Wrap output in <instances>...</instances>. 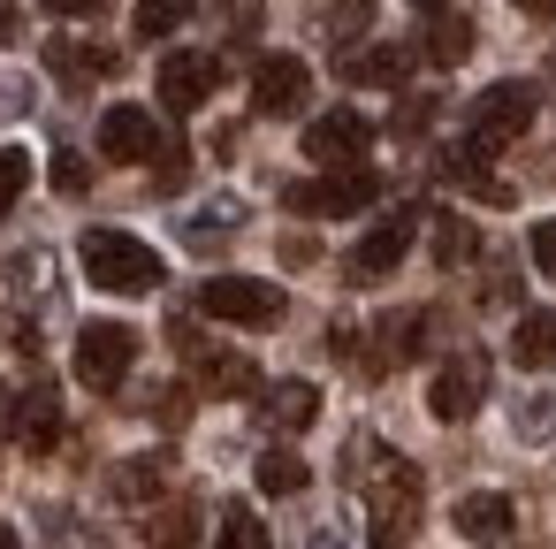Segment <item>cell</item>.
Masks as SVG:
<instances>
[{
  "mask_svg": "<svg viewBox=\"0 0 556 549\" xmlns=\"http://www.w3.org/2000/svg\"><path fill=\"white\" fill-rule=\"evenodd\" d=\"M351 481L366 488V549H404L419 534V511H427V481L404 450L358 435L351 442Z\"/></svg>",
  "mask_w": 556,
  "mask_h": 549,
  "instance_id": "cell-1",
  "label": "cell"
},
{
  "mask_svg": "<svg viewBox=\"0 0 556 549\" xmlns=\"http://www.w3.org/2000/svg\"><path fill=\"white\" fill-rule=\"evenodd\" d=\"M77 260H85V283L108 290V298H146V290L168 283L161 252H153L146 237H130V229H85Z\"/></svg>",
  "mask_w": 556,
  "mask_h": 549,
  "instance_id": "cell-2",
  "label": "cell"
},
{
  "mask_svg": "<svg viewBox=\"0 0 556 549\" xmlns=\"http://www.w3.org/2000/svg\"><path fill=\"white\" fill-rule=\"evenodd\" d=\"M533 108H541V92L526 85V77H503V85H488L480 100H472V123H465V138H457V153L480 169V161H495V153H510L526 130H533Z\"/></svg>",
  "mask_w": 556,
  "mask_h": 549,
  "instance_id": "cell-3",
  "label": "cell"
},
{
  "mask_svg": "<svg viewBox=\"0 0 556 549\" xmlns=\"http://www.w3.org/2000/svg\"><path fill=\"white\" fill-rule=\"evenodd\" d=\"M191 305H199L206 321H237V328H275V321L290 313L282 283H260V275H214V283L191 290Z\"/></svg>",
  "mask_w": 556,
  "mask_h": 549,
  "instance_id": "cell-4",
  "label": "cell"
},
{
  "mask_svg": "<svg viewBox=\"0 0 556 549\" xmlns=\"http://www.w3.org/2000/svg\"><path fill=\"white\" fill-rule=\"evenodd\" d=\"M488 382H495L488 351H480V344H457V351L434 366V382H427V412H434L442 427H465V420L488 404Z\"/></svg>",
  "mask_w": 556,
  "mask_h": 549,
  "instance_id": "cell-5",
  "label": "cell"
},
{
  "mask_svg": "<svg viewBox=\"0 0 556 549\" xmlns=\"http://www.w3.org/2000/svg\"><path fill=\"white\" fill-rule=\"evenodd\" d=\"M70 366H77V382L85 389H123L130 382V366H138V336L123 328V321H85L77 328V351H70Z\"/></svg>",
  "mask_w": 556,
  "mask_h": 549,
  "instance_id": "cell-6",
  "label": "cell"
},
{
  "mask_svg": "<svg viewBox=\"0 0 556 549\" xmlns=\"http://www.w3.org/2000/svg\"><path fill=\"white\" fill-rule=\"evenodd\" d=\"M366 146H374V123H366L358 108H328V115L305 123V161H320L328 176L366 169Z\"/></svg>",
  "mask_w": 556,
  "mask_h": 549,
  "instance_id": "cell-7",
  "label": "cell"
},
{
  "mask_svg": "<svg viewBox=\"0 0 556 549\" xmlns=\"http://www.w3.org/2000/svg\"><path fill=\"white\" fill-rule=\"evenodd\" d=\"M153 92H161V108H168V115H199V108L222 92V54H199V47L168 54V62H161V77H153Z\"/></svg>",
  "mask_w": 556,
  "mask_h": 549,
  "instance_id": "cell-8",
  "label": "cell"
},
{
  "mask_svg": "<svg viewBox=\"0 0 556 549\" xmlns=\"http://www.w3.org/2000/svg\"><path fill=\"white\" fill-rule=\"evenodd\" d=\"M381 199V176L374 169H343V176H313V184H290L282 207L290 214H366Z\"/></svg>",
  "mask_w": 556,
  "mask_h": 549,
  "instance_id": "cell-9",
  "label": "cell"
},
{
  "mask_svg": "<svg viewBox=\"0 0 556 549\" xmlns=\"http://www.w3.org/2000/svg\"><path fill=\"white\" fill-rule=\"evenodd\" d=\"M412 237H419V214H389V222H374V229L343 252V275H351V283H381V275H396V260L412 252Z\"/></svg>",
  "mask_w": 556,
  "mask_h": 549,
  "instance_id": "cell-10",
  "label": "cell"
},
{
  "mask_svg": "<svg viewBox=\"0 0 556 549\" xmlns=\"http://www.w3.org/2000/svg\"><path fill=\"white\" fill-rule=\"evenodd\" d=\"M168 153V138H161V123H153V108H108L100 115V161H161Z\"/></svg>",
  "mask_w": 556,
  "mask_h": 549,
  "instance_id": "cell-11",
  "label": "cell"
},
{
  "mask_svg": "<svg viewBox=\"0 0 556 549\" xmlns=\"http://www.w3.org/2000/svg\"><path fill=\"white\" fill-rule=\"evenodd\" d=\"M313 100V70L298 62V54H260V70H252V108L260 115H298Z\"/></svg>",
  "mask_w": 556,
  "mask_h": 549,
  "instance_id": "cell-12",
  "label": "cell"
},
{
  "mask_svg": "<svg viewBox=\"0 0 556 549\" xmlns=\"http://www.w3.org/2000/svg\"><path fill=\"white\" fill-rule=\"evenodd\" d=\"M9 442L31 450V458H47V450L62 442V397H54L47 382H31L24 397H9Z\"/></svg>",
  "mask_w": 556,
  "mask_h": 549,
  "instance_id": "cell-13",
  "label": "cell"
},
{
  "mask_svg": "<svg viewBox=\"0 0 556 549\" xmlns=\"http://www.w3.org/2000/svg\"><path fill=\"white\" fill-rule=\"evenodd\" d=\"M472 16L465 9H419V54L434 62V70H457L465 54H472Z\"/></svg>",
  "mask_w": 556,
  "mask_h": 549,
  "instance_id": "cell-14",
  "label": "cell"
},
{
  "mask_svg": "<svg viewBox=\"0 0 556 549\" xmlns=\"http://www.w3.org/2000/svg\"><path fill=\"white\" fill-rule=\"evenodd\" d=\"M115 47H92V39H47V70L70 85V92H85V85H100V77H115Z\"/></svg>",
  "mask_w": 556,
  "mask_h": 549,
  "instance_id": "cell-15",
  "label": "cell"
},
{
  "mask_svg": "<svg viewBox=\"0 0 556 549\" xmlns=\"http://www.w3.org/2000/svg\"><path fill=\"white\" fill-rule=\"evenodd\" d=\"M320 420V389L313 382H275V389H260V427L267 435H305Z\"/></svg>",
  "mask_w": 556,
  "mask_h": 549,
  "instance_id": "cell-16",
  "label": "cell"
},
{
  "mask_svg": "<svg viewBox=\"0 0 556 549\" xmlns=\"http://www.w3.org/2000/svg\"><path fill=\"white\" fill-rule=\"evenodd\" d=\"M138 541L146 549H191L199 541V496H168L138 511Z\"/></svg>",
  "mask_w": 556,
  "mask_h": 549,
  "instance_id": "cell-17",
  "label": "cell"
},
{
  "mask_svg": "<svg viewBox=\"0 0 556 549\" xmlns=\"http://www.w3.org/2000/svg\"><path fill=\"white\" fill-rule=\"evenodd\" d=\"M404 77H412V47H396V39H381V47H351V54H343V85L404 92Z\"/></svg>",
  "mask_w": 556,
  "mask_h": 549,
  "instance_id": "cell-18",
  "label": "cell"
},
{
  "mask_svg": "<svg viewBox=\"0 0 556 549\" xmlns=\"http://www.w3.org/2000/svg\"><path fill=\"white\" fill-rule=\"evenodd\" d=\"M427 336H434V313L427 305H404V313H381V328H374V359H381V374L389 366H404V359H419L427 351Z\"/></svg>",
  "mask_w": 556,
  "mask_h": 549,
  "instance_id": "cell-19",
  "label": "cell"
},
{
  "mask_svg": "<svg viewBox=\"0 0 556 549\" xmlns=\"http://www.w3.org/2000/svg\"><path fill=\"white\" fill-rule=\"evenodd\" d=\"M450 519H457V534H465V541H503V534L518 526V511H510V496H503V488H472V496H457V511H450Z\"/></svg>",
  "mask_w": 556,
  "mask_h": 549,
  "instance_id": "cell-20",
  "label": "cell"
},
{
  "mask_svg": "<svg viewBox=\"0 0 556 549\" xmlns=\"http://www.w3.org/2000/svg\"><path fill=\"white\" fill-rule=\"evenodd\" d=\"M510 366H526V374H548L556 366V313L548 305H526L510 321Z\"/></svg>",
  "mask_w": 556,
  "mask_h": 549,
  "instance_id": "cell-21",
  "label": "cell"
},
{
  "mask_svg": "<svg viewBox=\"0 0 556 549\" xmlns=\"http://www.w3.org/2000/svg\"><path fill=\"white\" fill-rule=\"evenodd\" d=\"M184 366L199 374L206 397H252V389H260V366H252L244 351H199V359H184Z\"/></svg>",
  "mask_w": 556,
  "mask_h": 549,
  "instance_id": "cell-22",
  "label": "cell"
},
{
  "mask_svg": "<svg viewBox=\"0 0 556 549\" xmlns=\"http://www.w3.org/2000/svg\"><path fill=\"white\" fill-rule=\"evenodd\" d=\"M161 488H176V458H168V450H138V458H123V465H115V496H123V503H138V511H146Z\"/></svg>",
  "mask_w": 556,
  "mask_h": 549,
  "instance_id": "cell-23",
  "label": "cell"
},
{
  "mask_svg": "<svg viewBox=\"0 0 556 549\" xmlns=\"http://www.w3.org/2000/svg\"><path fill=\"white\" fill-rule=\"evenodd\" d=\"M237 222H244V207H237V199H214V207H199V214L184 222V245H191V252H214V245L237 237Z\"/></svg>",
  "mask_w": 556,
  "mask_h": 549,
  "instance_id": "cell-24",
  "label": "cell"
},
{
  "mask_svg": "<svg viewBox=\"0 0 556 549\" xmlns=\"http://www.w3.org/2000/svg\"><path fill=\"white\" fill-rule=\"evenodd\" d=\"M434 267H465V260H480V229L465 222V214H434Z\"/></svg>",
  "mask_w": 556,
  "mask_h": 549,
  "instance_id": "cell-25",
  "label": "cell"
},
{
  "mask_svg": "<svg viewBox=\"0 0 556 549\" xmlns=\"http://www.w3.org/2000/svg\"><path fill=\"white\" fill-rule=\"evenodd\" d=\"M252 481H260V496H298V488L313 481V465H305L298 450H260V465H252Z\"/></svg>",
  "mask_w": 556,
  "mask_h": 549,
  "instance_id": "cell-26",
  "label": "cell"
},
{
  "mask_svg": "<svg viewBox=\"0 0 556 549\" xmlns=\"http://www.w3.org/2000/svg\"><path fill=\"white\" fill-rule=\"evenodd\" d=\"M214 549H275V534L252 519V503H229L222 526H214Z\"/></svg>",
  "mask_w": 556,
  "mask_h": 549,
  "instance_id": "cell-27",
  "label": "cell"
},
{
  "mask_svg": "<svg viewBox=\"0 0 556 549\" xmlns=\"http://www.w3.org/2000/svg\"><path fill=\"white\" fill-rule=\"evenodd\" d=\"M510 427H518V442H548V435H556V389H533V397H518Z\"/></svg>",
  "mask_w": 556,
  "mask_h": 549,
  "instance_id": "cell-28",
  "label": "cell"
},
{
  "mask_svg": "<svg viewBox=\"0 0 556 549\" xmlns=\"http://www.w3.org/2000/svg\"><path fill=\"white\" fill-rule=\"evenodd\" d=\"M31 169H39V161H31L24 146H0V222H9V214H16V199L31 191Z\"/></svg>",
  "mask_w": 556,
  "mask_h": 549,
  "instance_id": "cell-29",
  "label": "cell"
},
{
  "mask_svg": "<svg viewBox=\"0 0 556 549\" xmlns=\"http://www.w3.org/2000/svg\"><path fill=\"white\" fill-rule=\"evenodd\" d=\"M184 24H191V9H176V0H153V9H138V16H130V32H138V39H168V32H184Z\"/></svg>",
  "mask_w": 556,
  "mask_h": 549,
  "instance_id": "cell-30",
  "label": "cell"
},
{
  "mask_svg": "<svg viewBox=\"0 0 556 549\" xmlns=\"http://www.w3.org/2000/svg\"><path fill=\"white\" fill-rule=\"evenodd\" d=\"M85 184H92V169H85V153H70V146H62V153H54V191H70V199H77Z\"/></svg>",
  "mask_w": 556,
  "mask_h": 549,
  "instance_id": "cell-31",
  "label": "cell"
},
{
  "mask_svg": "<svg viewBox=\"0 0 556 549\" xmlns=\"http://www.w3.org/2000/svg\"><path fill=\"white\" fill-rule=\"evenodd\" d=\"M526 252H533V267H541V275L556 283V214H548V222H533V237H526Z\"/></svg>",
  "mask_w": 556,
  "mask_h": 549,
  "instance_id": "cell-32",
  "label": "cell"
},
{
  "mask_svg": "<svg viewBox=\"0 0 556 549\" xmlns=\"http://www.w3.org/2000/svg\"><path fill=\"white\" fill-rule=\"evenodd\" d=\"M146 412H153L161 427H184V420H191V404H184V389H153V397H146Z\"/></svg>",
  "mask_w": 556,
  "mask_h": 549,
  "instance_id": "cell-33",
  "label": "cell"
},
{
  "mask_svg": "<svg viewBox=\"0 0 556 549\" xmlns=\"http://www.w3.org/2000/svg\"><path fill=\"white\" fill-rule=\"evenodd\" d=\"M24 108H31V85L16 70H0V115H24Z\"/></svg>",
  "mask_w": 556,
  "mask_h": 549,
  "instance_id": "cell-34",
  "label": "cell"
},
{
  "mask_svg": "<svg viewBox=\"0 0 556 549\" xmlns=\"http://www.w3.org/2000/svg\"><path fill=\"white\" fill-rule=\"evenodd\" d=\"M427 123H434V100H412V108H404V115H396L389 130H396V138H419Z\"/></svg>",
  "mask_w": 556,
  "mask_h": 549,
  "instance_id": "cell-35",
  "label": "cell"
},
{
  "mask_svg": "<svg viewBox=\"0 0 556 549\" xmlns=\"http://www.w3.org/2000/svg\"><path fill=\"white\" fill-rule=\"evenodd\" d=\"M16 32H24V9H0V47H9Z\"/></svg>",
  "mask_w": 556,
  "mask_h": 549,
  "instance_id": "cell-36",
  "label": "cell"
},
{
  "mask_svg": "<svg viewBox=\"0 0 556 549\" xmlns=\"http://www.w3.org/2000/svg\"><path fill=\"white\" fill-rule=\"evenodd\" d=\"M0 549H24V534H16L9 519H0Z\"/></svg>",
  "mask_w": 556,
  "mask_h": 549,
  "instance_id": "cell-37",
  "label": "cell"
},
{
  "mask_svg": "<svg viewBox=\"0 0 556 549\" xmlns=\"http://www.w3.org/2000/svg\"><path fill=\"white\" fill-rule=\"evenodd\" d=\"M0 435H9V389H0Z\"/></svg>",
  "mask_w": 556,
  "mask_h": 549,
  "instance_id": "cell-38",
  "label": "cell"
}]
</instances>
